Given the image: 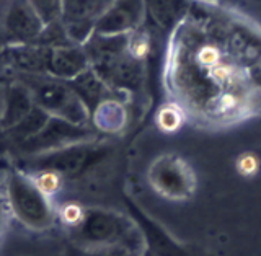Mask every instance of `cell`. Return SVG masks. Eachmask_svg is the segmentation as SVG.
<instances>
[{
	"mask_svg": "<svg viewBox=\"0 0 261 256\" xmlns=\"http://www.w3.org/2000/svg\"><path fill=\"white\" fill-rule=\"evenodd\" d=\"M130 23H133V13L126 10V8L119 7V8H114L113 12H110L101 20L100 30L103 33H118L127 28Z\"/></svg>",
	"mask_w": 261,
	"mask_h": 256,
	"instance_id": "obj_4",
	"label": "cell"
},
{
	"mask_svg": "<svg viewBox=\"0 0 261 256\" xmlns=\"http://www.w3.org/2000/svg\"><path fill=\"white\" fill-rule=\"evenodd\" d=\"M147 53H149V41L145 36H137L130 41V56L134 59H144Z\"/></svg>",
	"mask_w": 261,
	"mask_h": 256,
	"instance_id": "obj_11",
	"label": "cell"
},
{
	"mask_svg": "<svg viewBox=\"0 0 261 256\" xmlns=\"http://www.w3.org/2000/svg\"><path fill=\"white\" fill-rule=\"evenodd\" d=\"M44 194L36 186L27 185L21 180H13L10 185V202L13 212L23 224L43 228L51 224V211L44 201Z\"/></svg>",
	"mask_w": 261,
	"mask_h": 256,
	"instance_id": "obj_1",
	"label": "cell"
},
{
	"mask_svg": "<svg viewBox=\"0 0 261 256\" xmlns=\"http://www.w3.org/2000/svg\"><path fill=\"white\" fill-rule=\"evenodd\" d=\"M80 234L88 243L95 245H111L127 238L129 227L121 222V219L105 212H90L82 217Z\"/></svg>",
	"mask_w": 261,
	"mask_h": 256,
	"instance_id": "obj_2",
	"label": "cell"
},
{
	"mask_svg": "<svg viewBox=\"0 0 261 256\" xmlns=\"http://www.w3.org/2000/svg\"><path fill=\"white\" fill-rule=\"evenodd\" d=\"M95 7H96V0H67L69 12L75 18L87 16L90 12H93Z\"/></svg>",
	"mask_w": 261,
	"mask_h": 256,
	"instance_id": "obj_9",
	"label": "cell"
},
{
	"mask_svg": "<svg viewBox=\"0 0 261 256\" xmlns=\"http://www.w3.org/2000/svg\"><path fill=\"white\" fill-rule=\"evenodd\" d=\"M157 121L159 126L165 132H173L181 126V113L175 106H165V108L160 110Z\"/></svg>",
	"mask_w": 261,
	"mask_h": 256,
	"instance_id": "obj_6",
	"label": "cell"
},
{
	"mask_svg": "<svg viewBox=\"0 0 261 256\" xmlns=\"http://www.w3.org/2000/svg\"><path fill=\"white\" fill-rule=\"evenodd\" d=\"M35 2L38 4L39 8H43V12L53 10V7H54V0H35Z\"/></svg>",
	"mask_w": 261,
	"mask_h": 256,
	"instance_id": "obj_12",
	"label": "cell"
},
{
	"mask_svg": "<svg viewBox=\"0 0 261 256\" xmlns=\"http://www.w3.org/2000/svg\"><path fill=\"white\" fill-rule=\"evenodd\" d=\"M237 171L245 178L255 176L259 171V159L253 152H243L237 159Z\"/></svg>",
	"mask_w": 261,
	"mask_h": 256,
	"instance_id": "obj_7",
	"label": "cell"
},
{
	"mask_svg": "<svg viewBox=\"0 0 261 256\" xmlns=\"http://www.w3.org/2000/svg\"><path fill=\"white\" fill-rule=\"evenodd\" d=\"M10 28L18 35H33L38 30V23L27 8H15L10 15Z\"/></svg>",
	"mask_w": 261,
	"mask_h": 256,
	"instance_id": "obj_5",
	"label": "cell"
},
{
	"mask_svg": "<svg viewBox=\"0 0 261 256\" xmlns=\"http://www.w3.org/2000/svg\"><path fill=\"white\" fill-rule=\"evenodd\" d=\"M84 67V57L77 51H57L53 56V69L59 75H75Z\"/></svg>",
	"mask_w": 261,
	"mask_h": 256,
	"instance_id": "obj_3",
	"label": "cell"
},
{
	"mask_svg": "<svg viewBox=\"0 0 261 256\" xmlns=\"http://www.w3.org/2000/svg\"><path fill=\"white\" fill-rule=\"evenodd\" d=\"M28 108H30V101L27 93L23 90H13V93L10 96V105H8V116L20 119L21 116L27 114Z\"/></svg>",
	"mask_w": 261,
	"mask_h": 256,
	"instance_id": "obj_8",
	"label": "cell"
},
{
	"mask_svg": "<svg viewBox=\"0 0 261 256\" xmlns=\"http://www.w3.org/2000/svg\"><path fill=\"white\" fill-rule=\"evenodd\" d=\"M36 188L39 189L43 194L47 193H54L57 188H59V176L56 173H44L36 180Z\"/></svg>",
	"mask_w": 261,
	"mask_h": 256,
	"instance_id": "obj_10",
	"label": "cell"
}]
</instances>
